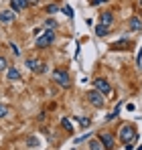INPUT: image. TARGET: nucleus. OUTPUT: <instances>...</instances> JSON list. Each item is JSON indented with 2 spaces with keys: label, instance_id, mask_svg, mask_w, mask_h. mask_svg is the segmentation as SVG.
Listing matches in <instances>:
<instances>
[{
  "label": "nucleus",
  "instance_id": "f257e3e1",
  "mask_svg": "<svg viewBox=\"0 0 142 150\" xmlns=\"http://www.w3.org/2000/svg\"><path fill=\"white\" fill-rule=\"evenodd\" d=\"M136 138H138V132H136V128L130 124H124L122 128H120V140L124 142V144H128L126 148H132L130 144L132 142H136Z\"/></svg>",
  "mask_w": 142,
  "mask_h": 150
},
{
  "label": "nucleus",
  "instance_id": "f03ea898",
  "mask_svg": "<svg viewBox=\"0 0 142 150\" xmlns=\"http://www.w3.org/2000/svg\"><path fill=\"white\" fill-rule=\"evenodd\" d=\"M53 81H55L57 85H61L63 89H67L71 85L69 75H67V71H63V69H55V71H53Z\"/></svg>",
  "mask_w": 142,
  "mask_h": 150
},
{
  "label": "nucleus",
  "instance_id": "7ed1b4c3",
  "mask_svg": "<svg viewBox=\"0 0 142 150\" xmlns=\"http://www.w3.org/2000/svg\"><path fill=\"white\" fill-rule=\"evenodd\" d=\"M53 41H55V30H53V28H49V30L43 33V35H39V37H37V47H39V49H45V47H49Z\"/></svg>",
  "mask_w": 142,
  "mask_h": 150
},
{
  "label": "nucleus",
  "instance_id": "20e7f679",
  "mask_svg": "<svg viewBox=\"0 0 142 150\" xmlns=\"http://www.w3.org/2000/svg\"><path fill=\"white\" fill-rule=\"evenodd\" d=\"M87 101H89L92 105H95V108H104V103H106V100H104V93H102V91H97V89L87 91Z\"/></svg>",
  "mask_w": 142,
  "mask_h": 150
},
{
  "label": "nucleus",
  "instance_id": "39448f33",
  "mask_svg": "<svg viewBox=\"0 0 142 150\" xmlns=\"http://www.w3.org/2000/svg\"><path fill=\"white\" fill-rule=\"evenodd\" d=\"M94 85H95V89H97V91H102L104 96H108V93L112 91V85H110L104 77H97V79L94 81Z\"/></svg>",
  "mask_w": 142,
  "mask_h": 150
},
{
  "label": "nucleus",
  "instance_id": "423d86ee",
  "mask_svg": "<svg viewBox=\"0 0 142 150\" xmlns=\"http://www.w3.org/2000/svg\"><path fill=\"white\" fill-rule=\"evenodd\" d=\"M97 140L102 142V146H104L106 150H112V148H114V136H112V134H108V132H102Z\"/></svg>",
  "mask_w": 142,
  "mask_h": 150
},
{
  "label": "nucleus",
  "instance_id": "0eeeda50",
  "mask_svg": "<svg viewBox=\"0 0 142 150\" xmlns=\"http://www.w3.org/2000/svg\"><path fill=\"white\" fill-rule=\"evenodd\" d=\"M26 65H28V69H33L35 73H43V71L47 69V67H45V63H37L35 59H28V61H26Z\"/></svg>",
  "mask_w": 142,
  "mask_h": 150
},
{
  "label": "nucleus",
  "instance_id": "6e6552de",
  "mask_svg": "<svg viewBox=\"0 0 142 150\" xmlns=\"http://www.w3.org/2000/svg\"><path fill=\"white\" fill-rule=\"evenodd\" d=\"M14 21V12L12 10H2L0 12V23L2 25H8V23H12Z\"/></svg>",
  "mask_w": 142,
  "mask_h": 150
},
{
  "label": "nucleus",
  "instance_id": "1a4fd4ad",
  "mask_svg": "<svg viewBox=\"0 0 142 150\" xmlns=\"http://www.w3.org/2000/svg\"><path fill=\"white\" fill-rule=\"evenodd\" d=\"M6 77H8V81H18V79H21V73H18L14 67H8V69H6Z\"/></svg>",
  "mask_w": 142,
  "mask_h": 150
},
{
  "label": "nucleus",
  "instance_id": "9d476101",
  "mask_svg": "<svg viewBox=\"0 0 142 150\" xmlns=\"http://www.w3.org/2000/svg\"><path fill=\"white\" fill-rule=\"evenodd\" d=\"M10 4H12V8L18 12V10H23V8H26L28 6V2L26 0H10Z\"/></svg>",
  "mask_w": 142,
  "mask_h": 150
},
{
  "label": "nucleus",
  "instance_id": "9b49d317",
  "mask_svg": "<svg viewBox=\"0 0 142 150\" xmlns=\"http://www.w3.org/2000/svg\"><path fill=\"white\" fill-rule=\"evenodd\" d=\"M112 21H114V16H112V14H110V12H106V14H102V16H99V23H102V25H112Z\"/></svg>",
  "mask_w": 142,
  "mask_h": 150
},
{
  "label": "nucleus",
  "instance_id": "f8f14e48",
  "mask_svg": "<svg viewBox=\"0 0 142 150\" xmlns=\"http://www.w3.org/2000/svg\"><path fill=\"white\" fill-rule=\"evenodd\" d=\"M128 26H130V30H140V28H142V23L138 21V18H130Z\"/></svg>",
  "mask_w": 142,
  "mask_h": 150
},
{
  "label": "nucleus",
  "instance_id": "ddd939ff",
  "mask_svg": "<svg viewBox=\"0 0 142 150\" xmlns=\"http://www.w3.org/2000/svg\"><path fill=\"white\" fill-rule=\"evenodd\" d=\"M108 30H110V26H108V25H97V26H95V35H99V37L108 35Z\"/></svg>",
  "mask_w": 142,
  "mask_h": 150
},
{
  "label": "nucleus",
  "instance_id": "4468645a",
  "mask_svg": "<svg viewBox=\"0 0 142 150\" xmlns=\"http://www.w3.org/2000/svg\"><path fill=\"white\" fill-rule=\"evenodd\" d=\"M89 150H106L99 140H89Z\"/></svg>",
  "mask_w": 142,
  "mask_h": 150
},
{
  "label": "nucleus",
  "instance_id": "2eb2a0df",
  "mask_svg": "<svg viewBox=\"0 0 142 150\" xmlns=\"http://www.w3.org/2000/svg\"><path fill=\"white\" fill-rule=\"evenodd\" d=\"M61 126H63L65 130L73 132V124H71V120H69V118H63V120H61Z\"/></svg>",
  "mask_w": 142,
  "mask_h": 150
},
{
  "label": "nucleus",
  "instance_id": "dca6fc26",
  "mask_svg": "<svg viewBox=\"0 0 142 150\" xmlns=\"http://www.w3.org/2000/svg\"><path fill=\"white\" fill-rule=\"evenodd\" d=\"M26 144H28V148H35V146L39 144V140H37L35 136H28V140H26Z\"/></svg>",
  "mask_w": 142,
  "mask_h": 150
},
{
  "label": "nucleus",
  "instance_id": "f3484780",
  "mask_svg": "<svg viewBox=\"0 0 142 150\" xmlns=\"http://www.w3.org/2000/svg\"><path fill=\"white\" fill-rule=\"evenodd\" d=\"M118 114H120V105H116V110H114V112H112V114H110V116H108L106 120H114V118H116Z\"/></svg>",
  "mask_w": 142,
  "mask_h": 150
},
{
  "label": "nucleus",
  "instance_id": "a211bd4d",
  "mask_svg": "<svg viewBox=\"0 0 142 150\" xmlns=\"http://www.w3.org/2000/svg\"><path fill=\"white\" fill-rule=\"evenodd\" d=\"M10 49H12V53H14V55H16V57H18V55H21V51H18V47H16V45H14V43H10Z\"/></svg>",
  "mask_w": 142,
  "mask_h": 150
},
{
  "label": "nucleus",
  "instance_id": "6ab92c4d",
  "mask_svg": "<svg viewBox=\"0 0 142 150\" xmlns=\"http://www.w3.org/2000/svg\"><path fill=\"white\" fill-rule=\"evenodd\" d=\"M63 12H65L67 16H73V10H71V6H63Z\"/></svg>",
  "mask_w": 142,
  "mask_h": 150
},
{
  "label": "nucleus",
  "instance_id": "aec40b11",
  "mask_svg": "<svg viewBox=\"0 0 142 150\" xmlns=\"http://www.w3.org/2000/svg\"><path fill=\"white\" fill-rule=\"evenodd\" d=\"M8 114V108H4V105H0V118H4Z\"/></svg>",
  "mask_w": 142,
  "mask_h": 150
},
{
  "label": "nucleus",
  "instance_id": "412c9836",
  "mask_svg": "<svg viewBox=\"0 0 142 150\" xmlns=\"http://www.w3.org/2000/svg\"><path fill=\"white\" fill-rule=\"evenodd\" d=\"M79 122H81V126L85 128V126H89V118H79Z\"/></svg>",
  "mask_w": 142,
  "mask_h": 150
},
{
  "label": "nucleus",
  "instance_id": "4be33fe9",
  "mask_svg": "<svg viewBox=\"0 0 142 150\" xmlns=\"http://www.w3.org/2000/svg\"><path fill=\"white\" fill-rule=\"evenodd\" d=\"M6 65H8V63H6V59H2V57H0V71H2V69H6Z\"/></svg>",
  "mask_w": 142,
  "mask_h": 150
},
{
  "label": "nucleus",
  "instance_id": "5701e85b",
  "mask_svg": "<svg viewBox=\"0 0 142 150\" xmlns=\"http://www.w3.org/2000/svg\"><path fill=\"white\" fill-rule=\"evenodd\" d=\"M55 10H57V6H55V4H51V6H47V12H49V14H53Z\"/></svg>",
  "mask_w": 142,
  "mask_h": 150
},
{
  "label": "nucleus",
  "instance_id": "b1692460",
  "mask_svg": "<svg viewBox=\"0 0 142 150\" xmlns=\"http://www.w3.org/2000/svg\"><path fill=\"white\" fill-rule=\"evenodd\" d=\"M47 26H49V28H53V26H55V21H53V18H49V21H47Z\"/></svg>",
  "mask_w": 142,
  "mask_h": 150
},
{
  "label": "nucleus",
  "instance_id": "393cba45",
  "mask_svg": "<svg viewBox=\"0 0 142 150\" xmlns=\"http://www.w3.org/2000/svg\"><path fill=\"white\" fill-rule=\"evenodd\" d=\"M102 2H108V0H92V4H94V6H97V4H102Z\"/></svg>",
  "mask_w": 142,
  "mask_h": 150
},
{
  "label": "nucleus",
  "instance_id": "a878e982",
  "mask_svg": "<svg viewBox=\"0 0 142 150\" xmlns=\"http://www.w3.org/2000/svg\"><path fill=\"white\" fill-rule=\"evenodd\" d=\"M26 2H28L31 6H35V4H39V0H26Z\"/></svg>",
  "mask_w": 142,
  "mask_h": 150
},
{
  "label": "nucleus",
  "instance_id": "bb28decb",
  "mask_svg": "<svg viewBox=\"0 0 142 150\" xmlns=\"http://www.w3.org/2000/svg\"><path fill=\"white\" fill-rule=\"evenodd\" d=\"M140 71H142V63H140Z\"/></svg>",
  "mask_w": 142,
  "mask_h": 150
}]
</instances>
